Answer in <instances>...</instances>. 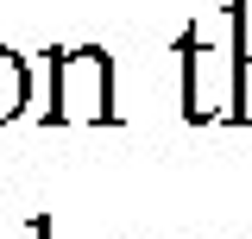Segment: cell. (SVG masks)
Masks as SVG:
<instances>
[{
    "label": "cell",
    "mask_w": 252,
    "mask_h": 239,
    "mask_svg": "<svg viewBox=\"0 0 252 239\" xmlns=\"http://www.w3.org/2000/svg\"><path fill=\"white\" fill-rule=\"evenodd\" d=\"M246 6H220L215 26H183L177 38V63H183V120L189 126H215L233 120V82H240V57H246Z\"/></svg>",
    "instance_id": "1"
},
{
    "label": "cell",
    "mask_w": 252,
    "mask_h": 239,
    "mask_svg": "<svg viewBox=\"0 0 252 239\" xmlns=\"http://www.w3.org/2000/svg\"><path fill=\"white\" fill-rule=\"evenodd\" d=\"M233 120L252 126V44H246V57H240V82H233Z\"/></svg>",
    "instance_id": "4"
},
{
    "label": "cell",
    "mask_w": 252,
    "mask_h": 239,
    "mask_svg": "<svg viewBox=\"0 0 252 239\" xmlns=\"http://www.w3.org/2000/svg\"><path fill=\"white\" fill-rule=\"evenodd\" d=\"M51 114L44 126H120L114 107V57L107 44H76L51 51Z\"/></svg>",
    "instance_id": "2"
},
{
    "label": "cell",
    "mask_w": 252,
    "mask_h": 239,
    "mask_svg": "<svg viewBox=\"0 0 252 239\" xmlns=\"http://www.w3.org/2000/svg\"><path fill=\"white\" fill-rule=\"evenodd\" d=\"M26 101H32V63L13 44H0V126L26 114Z\"/></svg>",
    "instance_id": "3"
}]
</instances>
